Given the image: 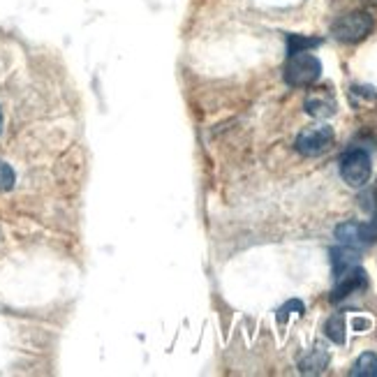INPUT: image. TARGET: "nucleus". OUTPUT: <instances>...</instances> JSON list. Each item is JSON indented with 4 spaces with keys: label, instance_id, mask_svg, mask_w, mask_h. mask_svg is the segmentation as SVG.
<instances>
[{
    "label": "nucleus",
    "instance_id": "3",
    "mask_svg": "<svg viewBox=\"0 0 377 377\" xmlns=\"http://www.w3.org/2000/svg\"><path fill=\"white\" fill-rule=\"evenodd\" d=\"M373 162L371 155L361 148H352L340 160V176L350 188H364L371 181Z\"/></svg>",
    "mask_w": 377,
    "mask_h": 377
},
{
    "label": "nucleus",
    "instance_id": "1",
    "mask_svg": "<svg viewBox=\"0 0 377 377\" xmlns=\"http://www.w3.org/2000/svg\"><path fill=\"white\" fill-rule=\"evenodd\" d=\"M319 77H322V63H319L317 56L301 51V53H292L290 58H287L285 82L290 86L294 88L310 86V84H315Z\"/></svg>",
    "mask_w": 377,
    "mask_h": 377
},
{
    "label": "nucleus",
    "instance_id": "8",
    "mask_svg": "<svg viewBox=\"0 0 377 377\" xmlns=\"http://www.w3.org/2000/svg\"><path fill=\"white\" fill-rule=\"evenodd\" d=\"M326 366H328V352L322 347V345H317V347H312L310 354L301 361V373L317 375V373H322Z\"/></svg>",
    "mask_w": 377,
    "mask_h": 377
},
{
    "label": "nucleus",
    "instance_id": "14",
    "mask_svg": "<svg viewBox=\"0 0 377 377\" xmlns=\"http://www.w3.org/2000/svg\"><path fill=\"white\" fill-rule=\"evenodd\" d=\"M14 181H17V174H14L12 167L5 165V162H0V192L12 190L14 188Z\"/></svg>",
    "mask_w": 377,
    "mask_h": 377
},
{
    "label": "nucleus",
    "instance_id": "7",
    "mask_svg": "<svg viewBox=\"0 0 377 377\" xmlns=\"http://www.w3.org/2000/svg\"><path fill=\"white\" fill-rule=\"evenodd\" d=\"M354 267H359V250L354 248H347V245H338L331 250V269H333V276L338 278L343 274H347Z\"/></svg>",
    "mask_w": 377,
    "mask_h": 377
},
{
    "label": "nucleus",
    "instance_id": "6",
    "mask_svg": "<svg viewBox=\"0 0 377 377\" xmlns=\"http://www.w3.org/2000/svg\"><path fill=\"white\" fill-rule=\"evenodd\" d=\"M368 285V278H366V271L361 267H354L352 271H347V274H343L336 278V287L331 292V301H343L347 299L350 294H354L359 290H366Z\"/></svg>",
    "mask_w": 377,
    "mask_h": 377
},
{
    "label": "nucleus",
    "instance_id": "11",
    "mask_svg": "<svg viewBox=\"0 0 377 377\" xmlns=\"http://www.w3.org/2000/svg\"><path fill=\"white\" fill-rule=\"evenodd\" d=\"M322 44L319 37H306V35H290L287 37V53H301V51H310L315 46Z\"/></svg>",
    "mask_w": 377,
    "mask_h": 377
},
{
    "label": "nucleus",
    "instance_id": "4",
    "mask_svg": "<svg viewBox=\"0 0 377 377\" xmlns=\"http://www.w3.org/2000/svg\"><path fill=\"white\" fill-rule=\"evenodd\" d=\"M333 139H336L333 127H328V125H312V127H306V130H303L299 137H296L294 146H296V151H299L301 155L317 158V155H322V153H326L328 148H331Z\"/></svg>",
    "mask_w": 377,
    "mask_h": 377
},
{
    "label": "nucleus",
    "instance_id": "5",
    "mask_svg": "<svg viewBox=\"0 0 377 377\" xmlns=\"http://www.w3.org/2000/svg\"><path fill=\"white\" fill-rule=\"evenodd\" d=\"M336 238H338L340 245L354 248V250H361V248L371 245L377 241V222H343L336 227Z\"/></svg>",
    "mask_w": 377,
    "mask_h": 377
},
{
    "label": "nucleus",
    "instance_id": "15",
    "mask_svg": "<svg viewBox=\"0 0 377 377\" xmlns=\"http://www.w3.org/2000/svg\"><path fill=\"white\" fill-rule=\"evenodd\" d=\"M373 326V322L371 319H364V317H354L352 319V328H354V331H366V328H371Z\"/></svg>",
    "mask_w": 377,
    "mask_h": 377
},
{
    "label": "nucleus",
    "instance_id": "12",
    "mask_svg": "<svg viewBox=\"0 0 377 377\" xmlns=\"http://www.w3.org/2000/svg\"><path fill=\"white\" fill-rule=\"evenodd\" d=\"M324 333L328 340H333L336 345H343L345 343V317L343 315L328 317L324 324Z\"/></svg>",
    "mask_w": 377,
    "mask_h": 377
},
{
    "label": "nucleus",
    "instance_id": "9",
    "mask_svg": "<svg viewBox=\"0 0 377 377\" xmlns=\"http://www.w3.org/2000/svg\"><path fill=\"white\" fill-rule=\"evenodd\" d=\"M306 111L315 118H328L336 114V102L326 95H310L306 100Z\"/></svg>",
    "mask_w": 377,
    "mask_h": 377
},
{
    "label": "nucleus",
    "instance_id": "10",
    "mask_svg": "<svg viewBox=\"0 0 377 377\" xmlns=\"http://www.w3.org/2000/svg\"><path fill=\"white\" fill-rule=\"evenodd\" d=\"M352 375L354 377H377V354L373 352H364L359 359L354 368H352Z\"/></svg>",
    "mask_w": 377,
    "mask_h": 377
},
{
    "label": "nucleus",
    "instance_id": "16",
    "mask_svg": "<svg viewBox=\"0 0 377 377\" xmlns=\"http://www.w3.org/2000/svg\"><path fill=\"white\" fill-rule=\"evenodd\" d=\"M0 123H3V114H0Z\"/></svg>",
    "mask_w": 377,
    "mask_h": 377
},
{
    "label": "nucleus",
    "instance_id": "13",
    "mask_svg": "<svg viewBox=\"0 0 377 377\" xmlns=\"http://www.w3.org/2000/svg\"><path fill=\"white\" fill-rule=\"evenodd\" d=\"M292 312H296V315H303V312H306V306H303L301 301H296V299H292V301H287L283 308L278 310V322L283 324L287 317L292 315Z\"/></svg>",
    "mask_w": 377,
    "mask_h": 377
},
{
    "label": "nucleus",
    "instance_id": "2",
    "mask_svg": "<svg viewBox=\"0 0 377 377\" xmlns=\"http://www.w3.org/2000/svg\"><path fill=\"white\" fill-rule=\"evenodd\" d=\"M373 17L368 12H350L340 17L338 21H333L331 35L345 44H357L361 39H366L373 33Z\"/></svg>",
    "mask_w": 377,
    "mask_h": 377
}]
</instances>
